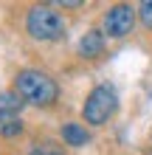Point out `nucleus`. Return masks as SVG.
Instances as JSON below:
<instances>
[{
  "label": "nucleus",
  "instance_id": "nucleus-1",
  "mask_svg": "<svg viewBox=\"0 0 152 155\" xmlns=\"http://www.w3.org/2000/svg\"><path fill=\"white\" fill-rule=\"evenodd\" d=\"M14 90L23 96V102L37 107H51L59 99V85L42 71H20L14 76Z\"/></svg>",
  "mask_w": 152,
  "mask_h": 155
},
{
  "label": "nucleus",
  "instance_id": "nucleus-10",
  "mask_svg": "<svg viewBox=\"0 0 152 155\" xmlns=\"http://www.w3.org/2000/svg\"><path fill=\"white\" fill-rule=\"evenodd\" d=\"M28 155H62L57 147H37V150H31Z\"/></svg>",
  "mask_w": 152,
  "mask_h": 155
},
{
  "label": "nucleus",
  "instance_id": "nucleus-5",
  "mask_svg": "<svg viewBox=\"0 0 152 155\" xmlns=\"http://www.w3.org/2000/svg\"><path fill=\"white\" fill-rule=\"evenodd\" d=\"M79 54L87 57V59H96L99 54H104V34L102 31H87L79 40Z\"/></svg>",
  "mask_w": 152,
  "mask_h": 155
},
{
  "label": "nucleus",
  "instance_id": "nucleus-9",
  "mask_svg": "<svg viewBox=\"0 0 152 155\" xmlns=\"http://www.w3.org/2000/svg\"><path fill=\"white\" fill-rule=\"evenodd\" d=\"M138 20L147 25V28H152V0H147V3L138 6Z\"/></svg>",
  "mask_w": 152,
  "mask_h": 155
},
{
  "label": "nucleus",
  "instance_id": "nucleus-2",
  "mask_svg": "<svg viewBox=\"0 0 152 155\" xmlns=\"http://www.w3.org/2000/svg\"><path fill=\"white\" fill-rule=\"evenodd\" d=\"M25 28L34 40H42V42H57L68 34V25H65V17H62L53 6H31L28 14H25Z\"/></svg>",
  "mask_w": 152,
  "mask_h": 155
},
{
  "label": "nucleus",
  "instance_id": "nucleus-6",
  "mask_svg": "<svg viewBox=\"0 0 152 155\" xmlns=\"http://www.w3.org/2000/svg\"><path fill=\"white\" fill-rule=\"evenodd\" d=\"M87 138H90V133L82 124H65L62 127V141L70 144V147H82V144H87Z\"/></svg>",
  "mask_w": 152,
  "mask_h": 155
},
{
  "label": "nucleus",
  "instance_id": "nucleus-4",
  "mask_svg": "<svg viewBox=\"0 0 152 155\" xmlns=\"http://www.w3.org/2000/svg\"><path fill=\"white\" fill-rule=\"evenodd\" d=\"M102 25H104L107 37H127V34L132 31V25H135V14H132L130 6L118 3V6H113L110 12L104 14Z\"/></svg>",
  "mask_w": 152,
  "mask_h": 155
},
{
  "label": "nucleus",
  "instance_id": "nucleus-8",
  "mask_svg": "<svg viewBox=\"0 0 152 155\" xmlns=\"http://www.w3.org/2000/svg\"><path fill=\"white\" fill-rule=\"evenodd\" d=\"M20 133H23L20 116H6V113H0V135H3V138H14V135H20Z\"/></svg>",
  "mask_w": 152,
  "mask_h": 155
},
{
  "label": "nucleus",
  "instance_id": "nucleus-7",
  "mask_svg": "<svg viewBox=\"0 0 152 155\" xmlns=\"http://www.w3.org/2000/svg\"><path fill=\"white\" fill-rule=\"evenodd\" d=\"M23 96L17 93V90H6V93H0V113H6V116H20L23 110Z\"/></svg>",
  "mask_w": 152,
  "mask_h": 155
},
{
  "label": "nucleus",
  "instance_id": "nucleus-3",
  "mask_svg": "<svg viewBox=\"0 0 152 155\" xmlns=\"http://www.w3.org/2000/svg\"><path fill=\"white\" fill-rule=\"evenodd\" d=\"M115 110H118V96H115L113 85H99L90 90V96L85 99V107H82V116L87 124L99 127L110 118Z\"/></svg>",
  "mask_w": 152,
  "mask_h": 155
}]
</instances>
